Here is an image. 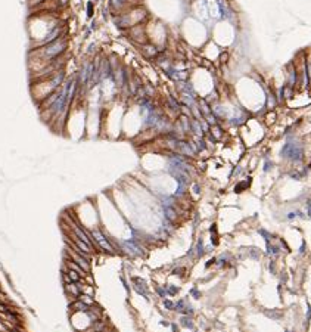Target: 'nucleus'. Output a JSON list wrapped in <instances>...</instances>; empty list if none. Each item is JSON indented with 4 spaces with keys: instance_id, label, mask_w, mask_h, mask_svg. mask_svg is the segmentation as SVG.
<instances>
[{
    "instance_id": "obj_12",
    "label": "nucleus",
    "mask_w": 311,
    "mask_h": 332,
    "mask_svg": "<svg viewBox=\"0 0 311 332\" xmlns=\"http://www.w3.org/2000/svg\"><path fill=\"white\" fill-rule=\"evenodd\" d=\"M165 213H167L168 220H171V222H174V220H176V217H177V216H176V213H174V210H170V208H168Z\"/></svg>"
},
{
    "instance_id": "obj_18",
    "label": "nucleus",
    "mask_w": 311,
    "mask_h": 332,
    "mask_svg": "<svg viewBox=\"0 0 311 332\" xmlns=\"http://www.w3.org/2000/svg\"><path fill=\"white\" fill-rule=\"evenodd\" d=\"M171 329L174 331V332H178V328H177V325H176V323H171Z\"/></svg>"
},
{
    "instance_id": "obj_22",
    "label": "nucleus",
    "mask_w": 311,
    "mask_h": 332,
    "mask_svg": "<svg viewBox=\"0 0 311 332\" xmlns=\"http://www.w3.org/2000/svg\"><path fill=\"white\" fill-rule=\"evenodd\" d=\"M308 216L311 217V205H308Z\"/></svg>"
},
{
    "instance_id": "obj_4",
    "label": "nucleus",
    "mask_w": 311,
    "mask_h": 332,
    "mask_svg": "<svg viewBox=\"0 0 311 332\" xmlns=\"http://www.w3.org/2000/svg\"><path fill=\"white\" fill-rule=\"evenodd\" d=\"M279 254H280V247H277V245H271L270 242L267 244V255L277 257Z\"/></svg>"
},
{
    "instance_id": "obj_17",
    "label": "nucleus",
    "mask_w": 311,
    "mask_h": 332,
    "mask_svg": "<svg viewBox=\"0 0 311 332\" xmlns=\"http://www.w3.org/2000/svg\"><path fill=\"white\" fill-rule=\"evenodd\" d=\"M214 263H215V258H211V260H208V263H206L205 266H206V267H211Z\"/></svg>"
},
{
    "instance_id": "obj_19",
    "label": "nucleus",
    "mask_w": 311,
    "mask_h": 332,
    "mask_svg": "<svg viewBox=\"0 0 311 332\" xmlns=\"http://www.w3.org/2000/svg\"><path fill=\"white\" fill-rule=\"evenodd\" d=\"M304 249H305V244H302V247H301V249H299V254H301V255L304 254Z\"/></svg>"
},
{
    "instance_id": "obj_10",
    "label": "nucleus",
    "mask_w": 311,
    "mask_h": 332,
    "mask_svg": "<svg viewBox=\"0 0 311 332\" xmlns=\"http://www.w3.org/2000/svg\"><path fill=\"white\" fill-rule=\"evenodd\" d=\"M155 291H156V294L161 297V298H165V295H167V289H165V288L156 286V288H155Z\"/></svg>"
},
{
    "instance_id": "obj_9",
    "label": "nucleus",
    "mask_w": 311,
    "mask_h": 332,
    "mask_svg": "<svg viewBox=\"0 0 311 332\" xmlns=\"http://www.w3.org/2000/svg\"><path fill=\"white\" fill-rule=\"evenodd\" d=\"M162 304H164V307H165L167 310H174V303H172L171 300H167V298H164Z\"/></svg>"
},
{
    "instance_id": "obj_5",
    "label": "nucleus",
    "mask_w": 311,
    "mask_h": 332,
    "mask_svg": "<svg viewBox=\"0 0 311 332\" xmlns=\"http://www.w3.org/2000/svg\"><path fill=\"white\" fill-rule=\"evenodd\" d=\"M265 316H269V317H271V319H274V320H279V319H282V316H283V311H280V310H277V309L265 310Z\"/></svg>"
},
{
    "instance_id": "obj_3",
    "label": "nucleus",
    "mask_w": 311,
    "mask_h": 332,
    "mask_svg": "<svg viewBox=\"0 0 311 332\" xmlns=\"http://www.w3.org/2000/svg\"><path fill=\"white\" fill-rule=\"evenodd\" d=\"M187 305H189V303L186 301V298L178 300L177 303H174V310H177V311H178V313H181V314H184V310H186Z\"/></svg>"
},
{
    "instance_id": "obj_14",
    "label": "nucleus",
    "mask_w": 311,
    "mask_h": 332,
    "mask_svg": "<svg viewBox=\"0 0 311 332\" xmlns=\"http://www.w3.org/2000/svg\"><path fill=\"white\" fill-rule=\"evenodd\" d=\"M184 272H186V269L184 267H177V269H174V275H178V276H183L184 275Z\"/></svg>"
},
{
    "instance_id": "obj_20",
    "label": "nucleus",
    "mask_w": 311,
    "mask_h": 332,
    "mask_svg": "<svg viewBox=\"0 0 311 332\" xmlns=\"http://www.w3.org/2000/svg\"><path fill=\"white\" fill-rule=\"evenodd\" d=\"M161 325H162V326H168V325H170V323H168L167 320H161Z\"/></svg>"
},
{
    "instance_id": "obj_23",
    "label": "nucleus",
    "mask_w": 311,
    "mask_h": 332,
    "mask_svg": "<svg viewBox=\"0 0 311 332\" xmlns=\"http://www.w3.org/2000/svg\"><path fill=\"white\" fill-rule=\"evenodd\" d=\"M284 332H293V331H290V329H286V331H284Z\"/></svg>"
},
{
    "instance_id": "obj_7",
    "label": "nucleus",
    "mask_w": 311,
    "mask_h": 332,
    "mask_svg": "<svg viewBox=\"0 0 311 332\" xmlns=\"http://www.w3.org/2000/svg\"><path fill=\"white\" fill-rule=\"evenodd\" d=\"M204 254H205L204 241H202V239H199V241H198V244H196V257H198V258H201Z\"/></svg>"
},
{
    "instance_id": "obj_2",
    "label": "nucleus",
    "mask_w": 311,
    "mask_h": 332,
    "mask_svg": "<svg viewBox=\"0 0 311 332\" xmlns=\"http://www.w3.org/2000/svg\"><path fill=\"white\" fill-rule=\"evenodd\" d=\"M248 257L252 258V260H260L261 258V249L260 248H255V247H251L248 248Z\"/></svg>"
},
{
    "instance_id": "obj_6",
    "label": "nucleus",
    "mask_w": 311,
    "mask_h": 332,
    "mask_svg": "<svg viewBox=\"0 0 311 332\" xmlns=\"http://www.w3.org/2000/svg\"><path fill=\"white\" fill-rule=\"evenodd\" d=\"M78 298H80V300H81L84 304H87L89 307H92V305H94V304H96V301L93 300V297H92V295H89V294H81V295L78 297Z\"/></svg>"
},
{
    "instance_id": "obj_13",
    "label": "nucleus",
    "mask_w": 311,
    "mask_h": 332,
    "mask_svg": "<svg viewBox=\"0 0 311 332\" xmlns=\"http://www.w3.org/2000/svg\"><path fill=\"white\" fill-rule=\"evenodd\" d=\"M190 295H192V297H195L196 300H198V298H201V292L198 291V288H192V289H190Z\"/></svg>"
},
{
    "instance_id": "obj_11",
    "label": "nucleus",
    "mask_w": 311,
    "mask_h": 332,
    "mask_svg": "<svg viewBox=\"0 0 311 332\" xmlns=\"http://www.w3.org/2000/svg\"><path fill=\"white\" fill-rule=\"evenodd\" d=\"M260 235H263V236H264V239H265V242H267V244H269V242H270V239L273 238V235H271V233H269V232H265L264 229H260Z\"/></svg>"
},
{
    "instance_id": "obj_8",
    "label": "nucleus",
    "mask_w": 311,
    "mask_h": 332,
    "mask_svg": "<svg viewBox=\"0 0 311 332\" xmlns=\"http://www.w3.org/2000/svg\"><path fill=\"white\" fill-rule=\"evenodd\" d=\"M167 289V294H170V295H176L180 289H178V286H176V285H170L168 288H165Z\"/></svg>"
},
{
    "instance_id": "obj_16",
    "label": "nucleus",
    "mask_w": 311,
    "mask_h": 332,
    "mask_svg": "<svg viewBox=\"0 0 311 332\" xmlns=\"http://www.w3.org/2000/svg\"><path fill=\"white\" fill-rule=\"evenodd\" d=\"M41 2H46V0H30V5L34 6V5H40Z\"/></svg>"
},
{
    "instance_id": "obj_15",
    "label": "nucleus",
    "mask_w": 311,
    "mask_h": 332,
    "mask_svg": "<svg viewBox=\"0 0 311 332\" xmlns=\"http://www.w3.org/2000/svg\"><path fill=\"white\" fill-rule=\"evenodd\" d=\"M269 270H270V272H271L273 275H276V263H274L273 260L269 263Z\"/></svg>"
},
{
    "instance_id": "obj_21",
    "label": "nucleus",
    "mask_w": 311,
    "mask_h": 332,
    "mask_svg": "<svg viewBox=\"0 0 311 332\" xmlns=\"http://www.w3.org/2000/svg\"><path fill=\"white\" fill-rule=\"evenodd\" d=\"M286 279H288V277H286V275H284V273H283V275H282V282L284 283V282H286Z\"/></svg>"
},
{
    "instance_id": "obj_1",
    "label": "nucleus",
    "mask_w": 311,
    "mask_h": 332,
    "mask_svg": "<svg viewBox=\"0 0 311 332\" xmlns=\"http://www.w3.org/2000/svg\"><path fill=\"white\" fill-rule=\"evenodd\" d=\"M180 323H181V326L183 328H189V329H193V319L190 316H187V314H184V316H181L180 317Z\"/></svg>"
}]
</instances>
